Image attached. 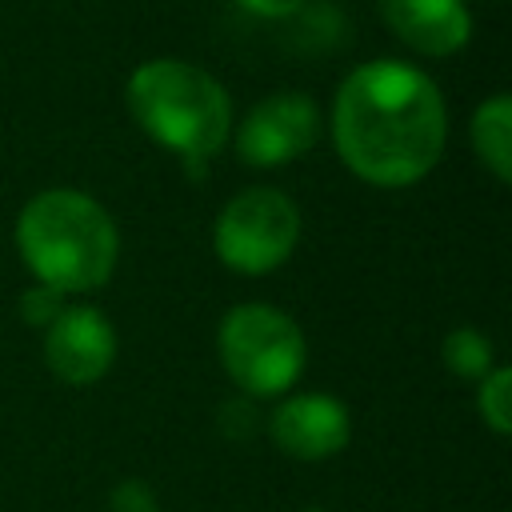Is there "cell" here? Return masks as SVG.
Returning <instances> with one entry per match:
<instances>
[{
    "label": "cell",
    "instance_id": "obj_9",
    "mask_svg": "<svg viewBox=\"0 0 512 512\" xmlns=\"http://www.w3.org/2000/svg\"><path fill=\"white\" fill-rule=\"evenodd\" d=\"M384 24L424 56H452L472 36L464 0H380Z\"/></svg>",
    "mask_w": 512,
    "mask_h": 512
},
{
    "label": "cell",
    "instance_id": "obj_2",
    "mask_svg": "<svg viewBox=\"0 0 512 512\" xmlns=\"http://www.w3.org/2000/svg\"><path fill=\"white\" fill-rule=\"evenodd\" d=\"M16 248L36 284L56 288L60 296L100 288L120 256L112 216L76 188L36 192L16 220Z\"/></svg>",
    "mask_w": 512,
    "mask_h": 512
},
{
    "label": "cell",
    "instance_id": "obj_16",
    "mask_svg": "<svg viewBox=\"0 0 512 512\" xmlns=\"http://www.w3.org/2000/svg\"><path fill=\"white\" fill-rule=\"evenodd\" d=\"M308 512H320V508H308Z\"/></svg>",
    "mask_w": 512,
    "mask_h": 512
},
{
    "label": "cell",
    "instance_id": "obj_14",
    "mask_svg": "<svg viewBox=\"0 0 512 512\" xmlns=\"http://www.w3.org/2000/svg\"><path fill=\"white\" fill-rule=\"evenodd\" d=\"M108 512H156V496L144 480H120L108 496Z\"/></svg>",
    "mask_w": 512,
    "mask_h": 512
},
{
    "label": "cell",
    "instance_id": "obj_8",
    "mask_svg": "<svg viewBox=\"0 0 512 512\" xmlns=\"http://www.w3.org/2000/svg\"><path fill=\"white\" fill-rule=\"evenodd\" d=\"M268 432L276 448L288 452L292 460H328L348 444L352 416L328 392H300L272 408Z\"/></svg>",
    "mask_w": 512,
    "mask_h": 512
},
{
    "label": "cell",
    "instance_id": "obj_5",
    "mask_svg": "<svg viewBox=\"0 0 512 512\" xmlns=\"http://www.w3.org/2000/svg\"><path fill=\"white\" fill-rule=\"evenodd\" d=\"M296 240H300V212L292 196L280 188L236 192L212 224V248L220 264H228L240 276L276 272L292 256Z\"/></svg>",
    "mask_w": 512,
    "mask_h": 512
},
{
    "label": "cell",
    "instance_id": "obj_3",
    "mask_svg": "<svg viewBox=\"0 0 512 512\" xmlns=\"http://www.w3.org/2000/svg\"><path fill=\"white\" fill-rule=\"evenodd\" d=\"M132 120L168 152H176L188 172H204L232 128V100L216 76L188 60H144L128 76Z\"/></svg>",
    "mask_w": 512,
    "mask_h": 512
},
{
    "label": "cell",
    "instance_id": "obj_4",
    "mask_svg": "<svg viewBox=\"0 0 512 512\" xmlns=\"http://www.w3.org/2000/svg\"><path fill=\"white\" fill-rule=\"evenodd\" d=\"M220 364L248 396H280L304 372L300 324L272 304H236L220 320Z\"/></svg>",
    "mask_w": 512,
    "mask_h": 512
},
{
    "label": "cell",
    "instance_id": "obj_15",
    "mask_svg": "<svg viewBox=\"0 0 512 512\" xmlns=\"http://www.w3.org/2000/svg\"><path fill=\"white\" fill-rule=\"evenodd\" d=\"M244 12H252V16H272V20H280V16H296L308 0H236Z\"/></svg>",
    "mask_w": 512,
    "mask_h": 512
},
{
    "label": "cell",
    "instance_id": "obj_1",
    "mask_svg": "<svg viewBox=\"0 0 512 512\" xmlns=\"http://www.w3.org/2000/svg\"><path fill=\"white\" fill-rule=\"evenodd\" d=\"M444 136V96L416 64L368 60L344 76L332 104V144L364 184L408 188L424 180L444 152Z\"/></svg>",
    "mask_w": 512,
    "mask_h": 512
},
{
    "label": "cell",
    "instance_id": "obj_6",
    "mask_svg": "<svg viewBox=\"0 0 512 512\" xmlns=\"http://www.w3.org/2000/svg\"><path fill=\"white\" fill-rule=\"evenodd\" d=\"M320 132V112L304 92H276L240 120L236 132V152L244 164L256 168H276L296 156H304L316 144Z\"/></svg>",
    "mask_w": 512,
    "mask_h": 512
},
{
    "label": "cell",
    "instance_id": "obj_7",
    "mask_svg": "<svg viewBox=\"0 0 512 512\" xmlns=\"http://www.w3.org/2000/svg\"><path fill=\"white\" fill-rule=\"evenodd\" d=\"M44 360L64 384H96L116 360V328L104 312L76 304L64 308L44 336Z\"/></svg>",
    "mask_w": 512,
    "mask_h": 512
},
{
    "label": "cell",
    "instance_id": "obj_11",
    "mask_svg": "<svg viewBox=\"0 0 512 512\" xmlns=\"http://www.w3.org/2000/svg\"><path fill=\"white\" fill-rule=\"evenodd\" d=\"M440 356L460 380H484L496 368L492 364V340L480 328H452L440 344Z\"/></svg>",
    "mask_w": 512,
    "mask_h": 512
},
{
    "label": "cell",
    "instance_id": "obj_12",
    "mask_svg": "<svg viewBox=\"0 0 512 512\" xmlns=\"http://www.w3.org/2000/svg\"><path fill=\"white\" fill-rule=\"evenodd\" d=\"M480 384V396H476V404H480V416H484V424L496 432V436H508V428H512V372L508 368H492L484 380H476Z\"/></svg>",
    "mask_w": 512,
    "mask_h": 512
},
{
    "label": "cell",
    "instance_id": "obj_10",
    "mask_svg": "<svg viewBox=\"0 0 512 512\" xmlns=\"http://www.w3.org/2000/svg\"><path fill=\"white\" fill-rule=\"evenodd\" d=\"M472 148L500 184L512 180V100L504 92L472 112Z\"/></svg>",
    "mask_w": 512,
    "mask_h": 512
},
{
    "label": "cell",
    "instance_id": "obj_13",
    "mask_svg": "<svg viewBox=\"0 0 512 512\" xmlns=\"http://www.w3.org/2000/svg\"><path fill=\"white\" fill-rule=\"evenodd\" d=\"M60 312H64V296L56 288H48V284H36V288H28L20 296V316L28 324H36V328H48Z\"/></svg>",
    "mask_w": 512,
    "mask_h": 512
}]
</instances>
